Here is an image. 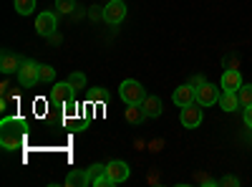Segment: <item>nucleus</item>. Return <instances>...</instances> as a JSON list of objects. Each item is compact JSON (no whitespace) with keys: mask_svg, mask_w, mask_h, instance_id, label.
<instances>
[{"mask_svg":"<svg viewBox=\"0 0 252 187\" xmlns=\"http://www.w3.org/2000/svg\"><path fill=\"white\" fill-rule=\"evenodd\" d=\"M242 119H245V127H247V129H252V104H250V107H245Z\"/></svg>","mask_w":252,"mask_h":187,"instance_id":"obj_25","label":"nucleus"},{"mask_svg":"<svg viewBox=\"0 0 252 187\" xmlns=\"http://www.w3.org/2000/svg\"><path fill=\"white\" fill-rule=\"evenodd\" d=\"M194 182H197V185H204V187H215V185H217V180H212L207 172H197V175H194Z\"/></svg>","mask_w":252,"mask_h":187,"instance_id":"obj_24","label":"nucleus"},{"mask_svg":"<svg viewBox=\"0 0 252 187\" xmlns=\"http://www.w3.org/2000/svg\"><path fill=\"white\" fill-rule=\"evenodd\" d=\"M220 89L222 91H240L242 89V74L237 71V69H227L224 74H222V81H220Z\"/></svg>","mask_w":252,"mask_h":187,"instance_id":"obj_11","label":"nucleus"},{"mask_svg":"<svg viewBox=\"0 0 252 187\" xmlns=\"http://www.w3.org/2000/svg\"><path fill=\"white\" fill-rule=\"evenodd\" d=\"M56 28H58V15L56 13H51V10L38 13V18H35V33L38 36L51 38V36H56Z\"/></svg>","mask_w":252,"mask_h":187,"instance_id":"obj_5","label":"nucleus"},{"mask_svg":"<svg viewBox=\"0 0 252 187\" xmlns=\"http://www.w3.org/2000/svg\"><path fill=\"white\" fill-rule=\"evenodd\" d=\"M53 78H56V69L48 66V64H40V81H43V84H51Z\"/></svg>","mask_w":252,"mask_h":187,"instance_id":"obj_22","label":"nucleus"},{"mask_svg":"<svg viewBox=\"0 0 252 187\" xmlns=\"http://www.w3.org/2000/svg\"><path fill=\"white\" fill-rule=\"evenodd\" d=\"M172 101L177 104L179 109H184V107H189V104H194V101H197V89H194L192 84H182V86L174 89Z\"/></svg>","mask_w":252,"mask_h":187,"instance_id":"obj_8","label":"nucleus"},{"mask_svg":"<svg viewBox=\"0 0 252 187\" xmlns=\"http://www.w3.org/2000/svg\"><path fill=\"white\" fill-rule=\"evenodd\" d=\"M103 172H106V164H91V167H89V180H91V185H94Z\"/></svg>","mask_w":252,"mask_h":187,"instance_id":"obj_23","label":"nucleus"},{"mask_svg":"<svg viewBox=\"0 0 252 187\" xmlns=\"http://www.w3.org/2000/svg\"><path fill=\"white\" fill-rule=\"evenodd\" d=\"M15 78H18V84L23 89H33L40 81V64H35V61H31V58H23V64H20Z\"/></svg>","mask_w":252,"mask_h":187,"instance_id":"obj_2","label":"nucleus"},{"mask_svg":"<svg viewBox=\"0 0 252 187\" xmlns=\"http://www.w3.org/2000/svg\"><path fill=\"white\" fill-rule=\"evenodd\" d=\"M28 134V121L20 116H5L0 121V147L5 152H15L23 147Z\"/></svg>","mask_w":252,"mask_h":187,"instance_id":"obj_1","label":"nucleus"},{"mask_svg":"<svg viewBox=\"0 0 252 187\" xmlns=\"http://www.w3.org/2000/svg\"><path fill=\"white\" fill-rule=\"evenodd\" d=\"M220 94L222 91H217V86L207 81L204 86L197 89V104H199V107H215V104L220 101Z\"/></svg>","mask_w":252,"mask_h":187,"instance_id":"obj_9","label":"nucleus"},{"mask_svg":"<svg viewBox=\"0 0 252 187\" xmlns=\"http://www.w3.org/2000/svg\"><path fill=\"white\" fill-rule=\"evenodd\" d=\"M129 175H131V170H129V164H126L124 159H111L106 164V177L111 180V185L126 182V180H129Z\"/></svg>","mask_w":252,"mask_h":187,"instance_id":"obj_7","label":"nucleus"},{"mask_svg":"<svg viewBox=\"0 0 252 187\" xmlns=\"http://www.w3.org/2000/svg\"><path fill=\"white\" fill-rule=\"evenodd\" d=\"M217 104H220V109H222V112H235V109L240 107V96H237L235 91H222Z\"/></svg>","mask_w":252,"mask_h":187,"instance_id":"obj_15","label":"nucleus"},{"mask_svg":"<svg viewBox=\"0 0 252 187\" xmlns=\"http://www.w3.org/2000/svg\"><path fill=\"white\" fill-rule=\"evenodd\" d=\"M63 185H68V187H89V185H91L89 170H71Z\"/></svg>","mask_w":252,"mask_h":187,"instance_id":"obj_14","label":"nucleus"},{"mask_svg":"<svg viewBox=\"0 0 252 187\" xmlns=\"http://www.w3.org/2000/svg\"><path fill=\"white\" fill-rule=\"evenodd\" d=\"M119 96H121L124 104H141L146 91H144V86L139 84L136 78H126L124 84L119 86Z\"/></svg>","mask_w":252,"mask_h":187,"instance_id":"obj_3","label":"nucleus"},{"mask_svg":"<svg viewBox=\"0 0 252 187\" xmlns=\"http://www.w3.org/2000/svg\"><path fill=\"white\" fill-rule=\"evenodd\" d=\"M220 185H227V187H235V185H240V180L237 177H232V175H229V177H224Z\"/></svg>","mask_w":252,"mask_h":187,"instance_id":"obj_27","label":"nucleus"},{"mask_svg":"<svg viewBox=\"0 0 252 187\" xmlns=\"http://www.w3.org/2000/svg\"><path fill=\"white\" fill-rule=\"evenodd\" d=\"M13 8L18 15H31L35 10V0H13Z\"/></svg>","mask_w":252,"mask_h":187,"instance_id":"obj_18","label":"nucleus"},{"mask_svg":"<svg viewBox=\"0 0 252 187\" xmlns=\"http://www.w3.org/2000/svg\"><path fill=\"white\" fill-rule=\"evenodd\" d=\"M141 109H144L146 119H157V116H161V112H164V107H161V99H159V96H149V94L144 96V101H141Z\"/></svg>","mask_w":252,"mask_h":187,"instance_id":"obj_13","label":"nucleus"},{"mask_svg":"<svg viewBox=\"0 0 252 187\" xmlns=\"http://www.w3.org/2000/svg\"><path fill=\"white\" fill-rule=\"evenodd\" d=\"M189 84H192L194 89H199V86H204V84H207V81H204V76H199V74H197V76L189 78Z\"/></svg>","mask_w":252,"mask_h":187,"instance_id":"obj_26","label":"nucleus"},{"mask_svg":"<svg viewBox=\"0 0 252 187\" xmlns=\"http://www.w3.org/2000/svg\"><path fill=\"white\" fill-rule=\"evenodd\" d=\"M68 81H71V86H73L76 91L86 89V74H81V71H73V74L68 76Z\"/></svg>","mask_w":252,"mask_h":187,"instance_id":"obj_21","label":"nucleus"},{"mask_svg":"<svg viewBox=\"0 0 252 187\" xmlns=\"http://www.w3.org/2000/svg\"><path fill=\"white\" fill-rule=\"evenodd\" d=\"M89 15H91L94 20H98V18H103V8H101V10H98V8H91V13H89Z\"/></svg>","mask_w":252,"mask_h":187,"instance_id":"obj_28","label":"nucleus"},{"mask_svg":"<svg viewBox=\"0 0 252 187\" xmlns=\"http://www.w3.org/2000/svg\"><path fill=\"white\" fill-rule=\"evenodd\" d=\"M237 96H240V107H250L252 104V84H242Z\"/></svg>","mask_w":252,"mask_h":187,"instance_id":"obj_20","label":"nucleus"},{"mask_svg":"<svg viewBox=\"0 0 252 187\" xmlns=\"http://www.w3.org/2000/svg\"><path fill=\"white\" fill-rule=\"evenodd\" d=\"M56 10L61 15H71L76 10V0H56Z\"/></svg>","mask_w":252,"mask_h":187,"instance_id":"obj_19","label":"nucleus"},{"mask_svg":"<svg viewBox=\"0 0 252 187\" xmlns=\"http://www.w3.org/2000/svg\"><path fill=\"white\" fill-rule=\"evenodd\" d=\"M111 99V91L109 89H103V86H96L89 91V101H96V104H106Z\"/></svg>","mask_w":252,"mask_h":187,"instance_id":"obj_17","label":"nucleus"},{"mask_svg":"<svg viewBox=\"0 0 252 187\" xmlns=\"http://www.w3.org/2000/svg\"><path fill=\"white\" fill-rule=\"evenodd\" d=\"M124 18H126V3L124 0H109V3L103 5V20H106L109 26H119Z\"/></svg>","mask_w":252,"mask_h":187,"instance_id":"obj_6","label":"nucleus"},{"mask_svg":"<svg viewBox=\"0 0 252 187\" xmlns=\"http://www.w3.org/2000/svg\"><path fill=\"white\" fill-rule=\"evenodd\" d=\"M202 124V109H197V101L182 109V127L184 129H197Z\"/></svg>","mask_w":252,"mask_h":187,"instance_id":"obj_10","label":"nucleus"},{"mask_svg":"<svg viewBox=\"0 0 252 187\" xmlns=\"http://www.w3.org/2000/svg\"><path fill=\"white\" fill-rule=\"evenodd\" d=\"M124 116H126V121H129V124H141V121L146 119V114H144V109H141V104H126Z\"/></svg>","mask_w":252,"mask_h":187,"instance_id":"obj_16","label":"nucleus"},{"mask_svg":"<svg viewBox=\"0 0 252 187\" xmlns=\"http://www.w3.org/2000/svg\"><path fill=\"white\" fill-rule=\"evenodd\" d=\"M20 64H23V58H20V56H15V53H10V51H3V53H0V71H3L5 76L18 74Z\"/></svg>","mask_w":252,"mask_h":187,"instance_id":"obj_12","label":"nucleus"},{"mask_svg":"<svg viewBox=\"0 0 252 187\" xmlns=\"http://www.w3.org/2000/svg\"><path fill=\"white\" fill-rule=\"evenodd\" d=\"M76 99V89L71 86V81H58V84L51 89L48 94V101L53 104V107H61V104H68Z\"/></svg>","mask_w":252,"mask_h":187,"instance_id":"obj_4","label":"nucleus"}]
</instances>
